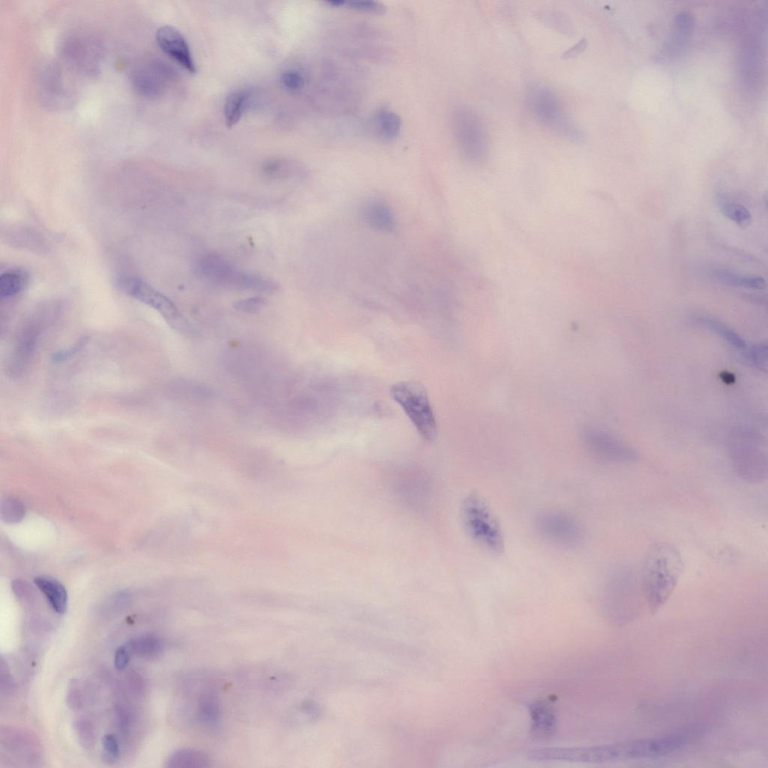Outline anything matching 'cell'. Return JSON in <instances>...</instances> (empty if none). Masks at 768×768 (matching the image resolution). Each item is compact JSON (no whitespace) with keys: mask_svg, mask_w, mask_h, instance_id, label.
Returning <instances> with one entry per match:
<instances>
[{"mask_svg":"<svg viewBox=\"0 0 768 768\" xmlns=\"http://www.w3.org/2000/svg\"><path fill=\"white\" fill-rule=\"evenodd\" d=\"M541 19L543 22L550 26H553L556 30L560 32H565L569 34L570 31H573L572 23L568 16L565 14L555 11H544L541 12Z\"/></svg>","mask_w":768,"mask_h":768,"instance_id":"cb8c5ba5","label":"cell"},{"mask_svg":"<svg viewBox=\"0 0 768 768\" xmlns=\"http://www.w3.org/2000/svg\"><path fill=\"white\" fill-rule=\"evenodd\" d=\"M461 518L469 537L488 553L501 555L505 550L504 534L495 513L481 496L472 493L463 500Z\"/></svg>","mask_w":768,"mask_h":768,"instance_id":"7a4b0ae2","label":"cell"},{"mask_svg":"<svg viewBox=\"0 0 768 768\" xmlns=\"http://www.w3.org/2000/svg\"><path fill=\"white\" fill-rule=\"evenodd\" d=\"M721 212L730 221L737 226L746 228L751 225L752 215L750 212L741 205L734 203H724L721 206Z\"/></svg>","mask_w":768,"mask_h":768,"instance_id":"603a6c76","label":"cell"},{"mask_svg":"<svg viewBox=\"0 0 768 768\" xmlns=\"http://www.w3.org/2000/svg\"><path fill=\"white\" fill-rule=\"evenodd\" d=\"M454 128L463 158L473 165L483 163L488 154L489 138L479 116L470 108H461L454 114Z\"/></svg>","mask_w":768,"mask_h":768,"instance_id":"8992f818","label":"cell"},{"mask_svg":"<svg viewBox=\"0 0 768 768\" xmlns=\"http://www.w3.org/2000/svg\"><path fill=\"white\" fill-rule=\"evenodd\" d=\"M200 722L205 727L213 729L218 726L220 720V708L218 701L212 695L200 698L197 709Z\"/></svg>","mask_w":768,"mask_h":768,"instance_id":"d6986e66","label":"cell"},{"mask_svg":"<svg viewBox=\"0 0 768 768\" xmlns=\"http://www.w3.org/2000/svg\"><path fill=\"white\" fill-rule=\"evenodd\" d=\"M131 653L145 657H155L161 653L163 645L158 638L153 635H143L127 644Z\"/></svg>","mask_w":768,"mask_h":768,"instance_id":"44dd1931","label":"cell"},{"mask_svg":"<svg viewBox=\"0 0 768 768\" xmlns=\"http://www.w3.org/2000/svg\"><path fill=\"white\" fill-rule=\"evenodd\" d=\"M35 584L44 593L56 613H66L68 606V594L66 589L61 583L48 576H39L35 578Z\"/></svg>","mask_w":768,"mask_h":768,"instance_id":"9a60e30c","label":"cell"},{"mask_svg":"<svg viewBox=\"0 0 768 768\" xmlns=\"http://www.w3.org/2000/svg\"><path fill=\"white\" fill-rule=\"evenodd\" d=\"M342 8L378 14H384L385 11L384 6L382 4L374 1H364V0H353V1H345L344 0Z\"/></svg>","mask_w":768,"mask_h":768,"instance_id":"83f0119b","label":"cell"},{"mask_svg":"<svg viewBox=\"0 0 768 768\" xmlns=\"http://www.w3.org/2000/svg\"><path fill=\"white\" fill-rule=\"evenodd\" d=\"M86 343H88V339L86 338L82 339L73 347H70V349L55 354V355H53V360L56 362H61L71 358L81 351Z\"/></svg>","mask_w":768,"mask_h":768,"instance_id":"d6a6232c","label":"cell"},{"mask_svg":"<svg viewBox=\"0 0 768 768\" xmlns=\"http://www.w3.org/2000/svg\"><path fill=\"white\" fill-rule=\"evenodd\" d=\"M250 98V92L240 90L232 92L226 98L225 119L228 128L234 127L240 121Z\"/></svg>","mask_w":768,"mask_h":768,"instance_id":"e0dca14e","label":"cell"},{"mask_svg":"<svg viewBox=\"0 0 768 768\" xmlns=\"http://www.w3.org/2000/svg\"><path fill=\"white\" fill-rule=\"evenodd\" d=\"M212 766L210 757L204 752L183 749L171 754L165 767L170 768H205Z\"/></svg>","mask_w":768,"mask_h":768,"instance_id":"2e32d148","label":"cell"},{"mask_svg":"<svg viewBox=\"0 0 768 768\" xmlns=\"http://www.w3.org/2000/svg\"><path fill=\"white\" fill-rule=\"evenodd\" d=\"M730 460L734 472L749 483H764L767 478V456L759 441L744 439L733 442Z\"/></svg>","mask_w":768,"mask_h":768,"instance_id":"9c48e42d","label":"cell"},{"mask_svg":"<svg viewBox=\"0 0 768 768\" xmlns=\"http://www.w3.org/2000/svg\"><path fill=\"white\" fill-rule=\"evenodd\" d=\"M41 329V324L38 321H31L24 326L18 336L10 359L9 368L12 374L22 373L30 364Z\"/></svg>","mask_w":768,"mask_h":768,"instance_id":"4fadbf2b","label":"cell"},{"mask_svg":"<svg viewBox=\"0 0 768 768\" xmlns=\"http://www.w3.org/2000/svg\"><path fill=\"white\" fill-rule=\"evenodd\" d=\"M583 440L588 450L600 459L620 463L635 462L639 459L640 456L633 448L601 429H586Z\"/></svg>","mask_w":768,"mask_h":768,"instance_id":"8fae6325","label":"cell"},{"mask_svg":"<svg viewBox=\"0 0 768 768\" xmlns=\"http://www.w3.org/2000/svg\"><path fill=\"white\" fill-rule=\"evenodd\" d=\"M67 701L71 707L78 708L81 704V695L78 681H71L68 688Z\"/></svg>","mask_w":768,"mask_h":768,"instance_id":"836d02e7","label":"cell"},{"mask_svg":"<svg viewBox=\"0 0 768 768\" xmlns=\"http://www.w3.org/2000/svg\"><path fill=\"white\" fill-rule=\"evenodd\" d=\"M687 742V735L675 734L621 744L603 745V762L668 756L684 747Z\"/></svg>","mask_w":768,"mask_h":768,"instance_id":"52a82bcc","label":"cell"},{"mask_svg":"<svg viewBox=\"0 0 768 768\" xmlns=\"http://www.w3.org/2000/svg\"><path fill=\"white\" fill-rule=\"evenodd\" d=\"M362 214L366 223L375 230L391 233L395 230L394 212L384 200L372 199L368 201L362 208Z\"/></svg>","mask_w":768,"mask_h":768,"instance_id":"5bb4252c","label":"cell"},{"mask_svg":"<svg viewBox=\"0 0 768 768\" xmlns=\"http://www.w3.org/2000/svg\"><path fill=\"white\" fill-rule=\"evenodd\" d=\"M265 300L260 297H251L237 302L234 308L245 313H255L265 306Z\"/></svg>","mask_w":768,"mask_h":768,"instance_id":"f1b7e54d","label":"cell"},{"mask_svg":"<svg viewBox=\"0 0 768 768\" xmlns=\"http://www.w3.org/2000/svg\"><path fill=\"white\" fill-rule=\"evenodd\" d=\"M78 734L84 745H91L93 740V732L90 725L86 722H79L77 724Z\"/></svg>","mask_w":768,"mask_h":768,"instance_id":"e575fe53","label":"cell"},{"mask_svg":"<svg viewBox=\"0 0 768 768\" xmlns=\"http://www.w3.org/2000/svg\"><path fill=\"white\" fill-rule=\"evenodd\" d=\"M678 549L671 543L655 544L644 563L642 583L652 613L657 612L672 595L684 572Z\"/></svg>","mask_w":768,"mask_h":768,"instance_id":"6da1fadb","label":"cell"},{"mask_svg":"<svg viewBox=\"0 0 768 768\" xmlns=\"http://www.w3.org/2000/svg\"><path fill=\"white\" fill-rule=\"evenodd\" d=\"M697 322L706 326L707 328L714 330L717 334L737 347V349H745L746 345L744 340L736 334L732 329L715 320V319L707 317H697Z\"/></svg>","mask_w":768,"mask_h":768,"instance_id":"7402d4cb","label":"cell"},{"mask_svg":"<svg viewBox=\"0 0 768 768\" xmlns=\"http://www.w3.org/2000/svg\"><path fill=\"white\" fill-rule=\"evenodd\" d=\"M29 282L26 272L21 270H11L0 277V297H16L24 291Z\"/></svg>","mask_w":768,"mask_h":768,"instance_id":"ac0fdd59","label":"cell"},{"mask_svg":"<svg viewBox=\"0 0 768 768\" xmlns=\"http://www.w3.org/2000/svg\"><path fill=\"white\" fill-rule=\"evenodd\" d=\"M586 40L585 39H582L580 41H578L575 46L565 52L563 56L566 58H572L580 54L586 48Z\"/></svg>","mask_w":768,"mask_h":768,"instance_id":"d590c367","label":"cell"},{"mask_svg":"<svg viewBox=\"0 0 768 768\" xmlns=\"http://www.w3.org/2000/svg\"><path fill=\"white\" fill-rule=\"evenodd\" d=\"M119 287L126 295L160 313L173 329L185 335H192L193 326L169 298L159 292L148 282L137 277H123Z\"/></svg>","mask_w":768,"mask_h":768,"instance_id":"ba28073f","label":"cell"},{"mask_svg":"<svg viewBox=\"0 0 768 768\" xmlns=\"http://www.w3.org/2000/svg\"><path fill=\"white\" fill-rule=\"evenodd\" d=\"M156 41L158 46L171 59L176 61L190 73H195L197 68L190 48L176 28L170 26L159 28L156 33Z\"/></svg>","mask_w":768,"mask_h":768,"instance_id":"7c38bea8","label":"cell"},{"mask_svg":"<svg viewBox=\"0 0 768 768\" xmlns=\"http://www.w3.org/2000/svg\"><path fill=\"white\" fill-rule=\"evenodd\" d=\"M390 395L407 414L421 436L431 441L437 436V424L426 389L414 382H401L390 387Z\"/></svg>","mask_w":768,"mask_h":768,"instance_id":"5b68a950","label":"cell"},{"mask_svg":"<svg viewBox=\"0 0 768 768\" xmlns=\"http://www.w3.org/2000/svg\"><path fill=\"white\" fill-rule=\"evenodd\" d=\"M282 84L288 90L299 91L304 85L303 77L297 71H289L285 72L282 77Z\"/></svg>","mask_w":768,"mask_h":768,"instance_id":"4dcf8cb0","label":"cell"},{"mask_svg":"<svg viewBox=\"0 0 768 768\" xmlns=\"http://www.w3.org/2000/svg\"><path fill=\"white\" fill-rule=\"evenodd\" d=\"M375 123L381 135L386 140L396 139L401 132V121L393 111H380L376 115Z\"/></svg>","mask_w":768,"mask_h":768,"instance_id":"ffe728a7","label":"cell"},{"mask_svg":"<svg viewBox=\"0 0 768 768\" xmlns=\"http://www.w3.org/2000/svg\"><path fill=\"white\" fill-rule=\"evenodd\" d=\"M263 173L265 177L269 180H279L291 175V170L284 161L272 160L265 165Z\"/></svg>","mask_w":768,"mask_h":768,"instance_id":"484cf974","label":"cell"},{"mask_svg":"<svg viewBox=\"0 0 768 768\" xmlns=\"http://www.w3.org/2000/svg\"><path fill=\"white\" fill-rule=\"evenodd\" d=\"M533 721L536 722V729L542 730L543 733L551 731L554 726L555 717L546 705L536 706L532 708Z\"/></svg>","mask_w":768,"mask_h":768,"instance_id":"d4e9b609","label":"cell"},{"mask_svg":"<svg viewBox=\"0 0 768 768\" xmlns=\"http://www.w3.org/2000/svg\"><path fill=\"white\" fill-rule=\"evenodd\" d=\"M534 526L544 541L561 548H577L585 541L582 526L566 513L544 512L535 519Z\"/></svg>","mask_w":768,"mask_h":768,"instance_id":"30bf717a","label":"cell"},{"mask_svg":"<svg viewBox=\"0 0 768 768\" xmlns=\"http://www.w3.org/2000/svg\"><path fill=\"white\" fill-rule=\"evenodd\" d=\"M528 107L541 124L559 136L581 143L585 135L583 128L568 115L560 99L553 90L543 84H533L527 91Z\"/></svg>","mask_w":768,"mask_h":768,"instance_id":"3957f363","label":"cell"},{"mask_svg":"<svg viewBox=\"0 0 768 768\" xmlns=\"http://www.w3.org/2000/svg\"><path fill=\"white\" fill-rule=\"evenodd\" d=\"M747 354V357L753 364L762 371H767V347L766 345L762 344L753 345L749 347Z\"/></svg>","mask_w":768,"mask_h":768,"instance_id":"4316f807","label":"cell"},{"mask_svg":"<svg viewBox=\"0 0 768 768\" xmlns=\"http://www.w3.org/2000/svg\"><path fill=\"white\" fill-rule=\"evenodd\" d=\"M105 755L109 761H116L120 757V746L117 738L113 734H107L103 740Z\"/></svg>","mask_w":768,"mask_h":768,"instance_id":"f546056e","label":"cell"},{"mask_svg":"<svg viewBox=\"0 0 768 768\" xmlns=\"http://www.w3.org/2000/svg\"><path fill=\"white\" fill-rule=\"evenodd\" d=\"M197 272L214 284L257 292H272L279 286L272 280L237 269L224 257L208 254L198 262Z\"/></svg>","mask_w":768,"mask_h":768,"instance_id":"277c9868","label":"cell"},{"mask_svg":"<svg viewBox=\"0 0 768 768\" xmlns=\"http://www.w3.org/2000/svg\"><path fill=\"white\" fill-rule=\"evenodd\" d=\"M131 651H130L127 645L121 646L115 652L114 655V665L116 669L119 671H123L127 668L129 663L130 658H131Z\"/></svg>","mask_w":768,"mask_h":768,"instance_id":"1f68e13d","label":"cell"}]
</instances>
